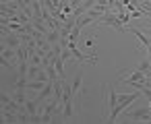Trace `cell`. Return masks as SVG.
<instances>
[{
	"label": "cell",
	"mask_w": 151,
	"mask_h": 124,
	"mask_svg": "<svg viewBox=\"0 0 151 124\" xmlns=\"http://www.w3.org/2000/svg\"><path fill=\"white\" fill-rule=\"evenodd\" d=\"M116 103H118V93L110 87V89H108V108H110V112L116 108Z\"/></svg>",
	"instance_id": "cell-6"
},
{
	"label": "cell",
	"mask_w": 151,
	"mask_h": 124,
	"mask_svg": "<svg viewBox=\"0 0 151 124\" xmlns=\"http://www.w3.org/2000/svg\"><path fill=\"white\" fill-rule=\"evenodd\" d=\"M4 44H6V48H15V50H17V48L21 46V33H15V31H13L11 35L4 37Z\"/></svg>",
	"instance_id": "cell-3"
},
{
	"label": "cell",
	"mask_w": 151,
	"mask_h": 124,
	"mask_svg": "<svg viewBox=\"0 0 151 124\" xmlns=\"http://www.w3.org/2000/svg\"><path fill=\"white\" fill-rule=\"evenodd\" d=\"M81 85H83V75H77L75 81L70 83V89H73V95H75V97L81 95Z\"/></svg>",
	"instance_id": "cell-5"
},
{
	"label": "cell",
	"mask_w": 151,
	"mask_h": 124,
	"mask_svg": "<svg viewBox=\"0 0 151 124\" xmlns=\"http://www.w3.org/2000/svg\"><path fill=\"white\" fill-rule=\"evenodd\" d=\"M149 68H151V62H149V58H147V60H143V62L137 66V70H143V72H147Z\"/></svg>",
	"instance_id": "cell-8"
},
{
	"label": "cell",
	"mask_w": 151,
	"mask_h": 124,
	"mask_svg": "<svg viewBox=\"0 0 151 124\" xmlns=\"http://www.w3.org/2000/svg\"><path fill=\"white\" fill-rule=\"evenodd\" d=\"M141 97V91H137L134 89V93H126V95H118V103H116V108L110 112V118H108V122H116L118 120V116L132 103V101H137Z\"/></svg>",
	"instance_id": "cell-1"
},
{
	"label": "cell",
	"mask_w": 151,
	"mask_h": 124,
	"mask_svg": "<svg viewBox=\"0 0 151 124\" xmlns=\"http://www.w3.org/2000/svg\"><path fill=\"white\" fill-rule=\"evenodd\" d=\"M149 114H151V108H143V110H132V112H128V118H130V120H137V118L149 120Z\"/></svg>",
	"instance_id": "cell-4"
},
{
	"label": "cell",
	"mask_w": 151,
	"mask_h": 124,
	"mask_svg": "<svg viewBox=\"0 0 151 124\" xmlns=\"http://www.w3.org/2000/svg\"><path fill=\"white\" fill-rule=\"evenodd\" d=\"M2 42H4V37H2V35H0V44H2Z\"/></svg>",
	"instance_id": "cell-9"
},
{
	"label": "cell",
	"mask_w": 151,
	"mask_h": 124,
	"mask_svg": "<svg viewBox=\"0 0 151 124\" xmlns=\"http://www.w3.org/2000/svg\"><path fill=\"white\" fill-rule=\"evenodd\" d=\"M97 23L99 25H110V27H114V29H118L120 33H126V25L118 19V15H114V13H106V15H101L99 19H97Z\"/></svg>",
	"instance_id": "cell-2"
},
{
	"label": "cell",
	"mask_w": 151,
	"mask_h": 124,
	"mask_svg": "<svg viewBox=\"0 0 151 124\" xmlns=\"http://www.w3.org/2000/svg\"><path fill=\"white\" fill-rule=\"evenodd\" d=\"M46 37H48V42L50 44H60V29H50L48 33H46Z\"/></svg>",
	"instance_id": "cell-7"
}]
</instances>
